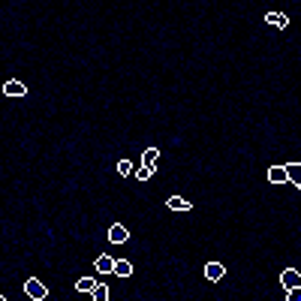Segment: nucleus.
I'll return each instance as SVG.
<instances>
[{
	"label": "nucleus",
	"instance_id": "1",
	"mask_svg": "<svg viewBox=\"0 0 301 301\" xmlns=\"http://www.w3.org/2000/svg\"><path fill=\"white\" fill-rule=\"evenodd\" d=\"M24 292H27V298L33 301H42L48 295V289H45V283L42 280H36V277H30V280H24Z\"/></svg>",
	"mask_w": 301,
	"mask_h": 301
},
{
	"label": "nucleus",
	"instance_id": "8",
	"mask_svg": "<svg viewBox=\"0 0 301 301\" xmlns=\"http://www.w3.org/2000/svg\"><path fill=\"white\" fill-rule=\"evenodd\" d=\"M268 181L271 184H286V169L283 166H271L268 169Z\"/></svg>",
	"mask_w": 301,
	"mask_h": 301
},
{
	"label": "nucleus",
	"instance_id": "10",
	"mask_svg": "<svg viewBox=\"0 0 301 301\" xmlns=\"http://www.w3.org/2000/svg\"><path fill=\"white\" fill-rule=\"evenodd\" d=\"M172 211H190V202L184 199V196H169V202H166Z\"/></svg>",
	"mask_w": 301,
	"mask_h": 301
},
{
	"label": "nucleus",
	"instance_id": "9",
	"mask_svg": "<svg viewBox=\"0 0 301 301\" xmlns=\"http://www.w3.org/2000/svg\"><path fill=\"white\" fill-rule=\"evenodd\" d=\"M265 21L274 24V27H286V24H289V18H286L283 12H265Z\"/></svg>",
	"mask_w": 301,
	"mask_h": 301
},
{
	"label": "nucleus",
	"instance_id": "2",
	"mask_svg": "<svg viewBox=\"0 0 301 301\" xmlns=\"http://www.w3.org/2000/svg\"><path fill=\"white\" fill-rule=\"evenodd\" d=\"M280 283H283L286 292H289V289H298V286H301V274L295 271V268H286V271L280 274Z\"/></svg>",
	"mask_w": 301,
	"mask_h": 301
},
{
	"label": "nucleus",
	"instance_id": "4",
	"mask_svg": "<svg viewBox=\"0 0 301 301\" xmlns=\"http://www.w3.org/2000/svg\"><path fill=\"white\" fill-rule=\"evenodd\" d=\"M127 238H130V229H127V226H121V223L109 226V241H112V244H124Z\"/></svg>",
	"mask_w": 301,
	"mask_h": 301
},
{
	"label": "nucleus",
	"instance_id": "13",
	"mask_svg": "<svg viewBox=\"0 0 301 301\" xmlns=\"http://www.w3.org/2000/svg\"><path fill=\"white\" fill-rule=\"evenodd\" d=\"M90 295H93V301H109V286H106V283H96Z\"/></svg>",
	"mask_w": 301,
	"mask_h": 301
},
{
	"label": "nucleus",
	"instance_id": "16",
	"mask_svg": "<svg viewBox=\"0 0 301 301\" xmlns=\"http://www.w3.org/2000/svg\"><path fill=\"white\" fill-rule=\"evenodd\" d=\"M118 175H133V163H130V160H121V163H118Z\"/></svg>",
	"mask_w": 301,
	"mask_h": 301
},
{
	"label": "nucleus",
	"instance_id": "12",
	"mask_svg": "<svg viewBox=\"0 0 301 301\" xmlns=\"http://www.w3.org/2000/svg\"><path fill=\"white\" fill-rule=\"evenodd\" d=\"M157 157H160V151H157V148H148V151L142 154V166H157Z\"/></svg>",
	"mask_w": 301,
	"mask_h": 301
},
{
	"label": "nucleus",
	"instance_id": "11",
	"mask_svg": "<svg viewBox=\"0 0 301 301\" xmlns=\"http://www.w3.org/2000/svg\"><path fill=\"white\" fill-rule=\"evenodd\" d=\"M115 274H118V277H130V274H133V262L118 259V262H115Z\"/></svg>",
	"mask_w": 301,
	"mask_h": 301
},
{
	"label": "nucleus",
	"instance_id": "14",
	"mask_svg": "<svg viewBox=\"0 0 301 301\" xmlns=\"http://www.w3.org/2000/svg\"><path fill=\"white\" fill-rule=\"evenodd\" d=\"M93 286H96V280H93V277H81V280L75 283V289H78V292H93Z\"/></svg>",
	"mask_w": 301,
	"mask_h": 301
},
{
	"label": "nucleus",
	"instance_id": "18",
	"mask_svg": "<svg viewBox=\"0 0 301 301\" xmlns=\"http://www.w3.org/2000/svg\"><path fill=\"white\" fill-rule=\"evenodd\" d=\"M0 301H6V298H3V295H0Z\"/></svg>",
	"mask_w": 301,
	"mask_h": 301
},
{
	"label": "nucleus",
	"instance_id": "3",
	"mask_svg": "<svg viewBox=\"0 0 301 301\" xmlns=\"http://www.w3.org/2000/svg\"><path fill=\"white\" fill-rule=\"evenodd\" d=\"M3 93H6V96H24V93H27V84L18 81V78H9V81L3 84Z\"/></svg>",
	"mask_w": 301,
	"mask_h": 301
},
{
	"label": "nucleus",
	"instance_id": "7",
	"mask_svg": "<svg viewBox=\"0 0 301 301\" xmlns=\"http://www.w3.org/2000/svg\"><path fill=\"white\" fill-rule=\"evenodd\" d=\"M283 169H286V181H292L295 187H301V163H289Z\"/></svg>",
	"mask_w": 301,
	"mask_h": 301
},
{
	"label": "nucleus",
	"instance_id": "15",
	"mask_svg": "<svg viewBox=\"0 0 301 301\" xmlns=\"http://www.w3.org/2000/svg\"><path fill=\"white\" fill-rule=\"evenodd\" d=\"M154 172H157V166H142V169L136 172V178H139V181H148V178H154Z\"/></svg>",
	"mask_w": 301,
	"mask_h": 301
},
{
	"label": "nucleus",
	"instance_id": "17",
	"mask_svg": "<svg viewBox=\"0 0 301 301\" xmlns=\"http://www.w3.org/2000/svg\"><path fill=\"white\" fill-rule=\"evenodd\" d=\"M286 301H301V286L298 289H289V292H286Z\"/></svg>",
	"mask_w": 301,
	"mask_h": 301
},
{
	"label": "nucleus",
	"instance_id": "5",
	"mask_svg": "<svg viewBox=\"0 0 301 301\" xmlns=\"http://www.w3.org/2000/svg\"><path fill=\"white\" fill-rule=\"evenodd\" d=\"M223 274H226V268H223L220 262H208V265H205V277H208V280H214V283H217Z\"/></svg>",
	"mask_w": 301,
	"mask_h": 301
},
{
	"label": "nucleus",
	"instance_id": "6",
	"mask_svg": "<svg viewBox=\"0 0 301 301\" xmlns=\"http://www.w3.org/2000/svg\"><path fill=\"white\" fill-rule=\"evenodd\" d=\"M96 271L99 274H115V259L112 256H96Z\"/></svg>",
	"mask_w": 301,
	"mask_h": 301
}]
</instances>
